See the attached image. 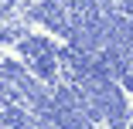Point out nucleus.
I'll return each instance as SVG.
<instances>
[]
</instances>
